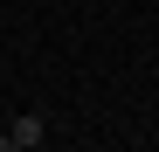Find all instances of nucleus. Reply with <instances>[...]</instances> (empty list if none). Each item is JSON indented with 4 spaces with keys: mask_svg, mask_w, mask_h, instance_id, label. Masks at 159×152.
Segmentation results:
<instances>
[{
    "mask_svg": "<svg viewBox=\"0 0 159 152\" xmlns=\"http://www.w3.org/2000/svg\"><path fill=\"white\" fill-rule=\"evenodd\" d=\"M42 138H48V124H42L35 111H21L7 132H0V152H28V145H42Z\"/></svg>",
    "mask_w": 159,
    "mask_h": 152,
    "instance_id": "obj_1",
    "label": "nucleus"
}]
</instances>
